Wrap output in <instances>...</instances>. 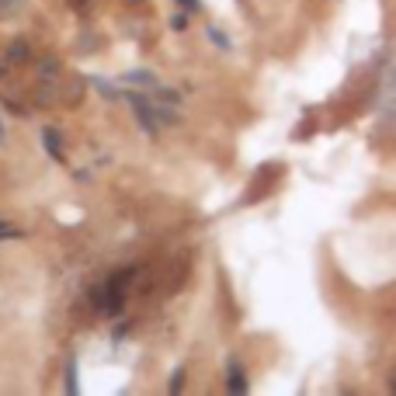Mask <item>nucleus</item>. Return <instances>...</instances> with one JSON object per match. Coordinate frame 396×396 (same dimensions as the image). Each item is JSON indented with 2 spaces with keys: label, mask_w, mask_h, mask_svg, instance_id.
Masks as SVG:
<instances>
[{
  "label": "nucleus",
  "mask_w": 396,
  "mask_h": 396,
  "mask_svg": "<svg viewBox=\"0 0 396 396\" xmlns=\"http://www.w3.org/2000/svg\"><path fill=\"white\" fill-rule=\"evenodd\" d=\"M208 38H212L219 49H229V35H222L219 28H208Z\"/></svg>",
  "instance_id": "39448f33"
},
{
  "label": "nucleus",
  "mask_w": 396,
  "mask_h": 396,
  "mask_svg": "<svg viewBox=\"0 0 396 396\" xmlns=\"http://www.w3.org/2000/svg\"><path fill=\"white\" fill-rule=\"evenodd\" d=\"M229 393H247V376L236 358H229Z\"/></svg>",
  "instance_id": "f03ea898"
},
{
  "label": "nucleus",
  "mask_w": 396,
  "mask_h": 396,
  "mask_svg": "<svg viewBox=\"0 0 396 396\" xmlns=\"http://www.w3.org/2000/svg\"><path fill=\"white\" fill-rule=\"evenodd\" d=\"M181 379H185V372H174V379H171V393L181 390Z\"/></svg>",
  "instance_id": "1a4fd4ad"
},
{
  "label": "nucleus",
  "mask_w": 396,
  "mask_h": 396,
  "mask_svg": "<svg viewBox=\"0 0 396 396\" xmlns=\"http://www.w3.org/2000/svg\"><path fill=\"white\" fill-rule=\"evenodd\" d=\"M129 3H139V0H129Z\"/></svg>",
  "instance_id": "4468645a"
},
{
  "label": "nucleus",
  "mask_w": 396,
  "mask_h": 396,
  "mask_svg": "<svg viewBox=\"0 0 396 396\" xmlns=\"http://www.w3.org/2000/svg\"><path fill=\"white\" fill-rule=\"evenodd\" d=\"M66 390L77 393V362H73V358L66 362Z\"/></svg>",
  "instance_id": "20e7f679"
},
{
  "label": "nucleus",
  "mask_w": 396,
  "mask_h": 396,
  "mask_svg": "<svg viewBox=\"0 0 396 396\" xmlns=\"http://www.w3.org/2000/svg\"><path fill=\"white\" fill-rule=\"evenodd\" d=\"M45 150H49V157H52V160H59V157H63V146H59L56 129H45Z\"/></svg>",
  "instance_id": "7ed1b4c3"
},
{
  "label": "nucleus",
  "mask_w": 396,
  "mask_h": 396,
  "mask_svg": "<svg viewBox=\"0 0 396 396\" xmlns=\"http://www.w3.org/2000/svg\"><path fill=\"white\" fill-rule=\"evenodd\" d=\"M94 87H98L101 94H108V98H118V91H115L111 84H104V80H94Z\"/></svg>",
  "instance_id": "6e6552de"
},
{
  "label": "nucleus",
  "mask_w": 396,
  "mask_h": 396,
  "mask_svg": "<svg viewBox=\"0 0 396 396\" xmlns=\"http://www.w3.org/2000/svg\"><path fill=\"white\" fill-rule=\"evenodd\" d=\"M125 80H132V84H157V80H153V73H129Z\"/></svg>",
  "instance_id": "423d86ee"
},
{
  "label": "nucleus",
  "mask_w": 396,
  "mask_h": 396,
  "mask_svg": "<svg viewBox=\"0 0 396 396\" xmlns=\"http://www.w3.org/2000/svg\"><path fill=\"white\" fill-rule=\"evenodd\" d=\"M0 236H17V229H10V226L0 219Z\"/></svg>",
  "instance_id": "9d476101"
},
{
  "label": "nucleus",
  "mask_w": 396,
  "mask_h": 396,
  "mask_svg": "<svg viewBox=\"0 0 396 396\" xmlns=\"http://www.w3.org/2000/svg\"><path fill=\"white\" fill-rule=\"evenodd\" d=\"M181 3H185V7H188V10H198V7H201V3H198V0H181Z\"/></svg>",
  "instance_id": "f8f14e48"
},
{
  "label": "nucleus",
  "mask_w": 396,
  "mask_h": 396,
  "mask_svg": "<svg viewBox=\"0 0 396 396\" xmlns=\"http://www.w3.org/2000/svg\"><path fill=\"white\" fill-rule=\"evenodd\" d=\"M171 24H174V28L181 31V28H185V14H174V17H171Z\"/></svg>",
  "instance_id": "9b49d317"
},
{
  "label": "nucleus",
  "mask_w": 396,
  "mask_h": 396,
  "mask_svg": "<svg viewBox=\"0 0 396 396\" xmlns=\"http://www.w3.org/2000/svg\"><path fill=\"white\" fill-rule=\"evenodd\" d=\"M0 139H3V129H0Z\"/></svg>",
  "instance_id": "ddd939ff"
},
{
  "label": "nucleus",
  "mask_w": 396,
  "mask_h": 396,
  "mask_svg": "<svg viewBox=\"0 0 396 396\" xmlns=\"http://www.w3.org/2000/svg\"><path fill=\"white\" fill-rule=\"evenodd\" d=\"M129 275H132V271H125V275H122V278H118V285H115V282H111V289H122V282H125V278H129ZM111 306H122V296H118V292H115V296H111Z\"/></svg>",
  "instance_id": "0eeeda50"
},
{
  "label": "nucleus",
  "mask_w": 396,
  "mask_h": 396,
  "mask_svg": "<svg viewBox=\"0 0 396 396\" xmlns=\"http://www.w3.org/2000/svg\"><path fill=\"white\" fill-rule=\"evenodd\" d=\"M132 101V108H136V118H139V125L150 132V136H157V118H153V108H150V101L143 98V94H129Z\"/></svg>",
  "instance_id": "f257e3e1"
}]
</instances>
